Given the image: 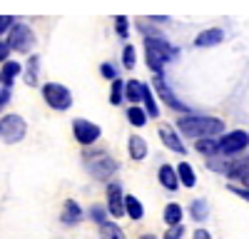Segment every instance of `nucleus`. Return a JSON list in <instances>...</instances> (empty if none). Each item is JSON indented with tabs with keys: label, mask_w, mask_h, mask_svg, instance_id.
<instances>
[{
	"label": "nucleus",
	"mask_w": 249,
	"mask_h": 239,
	"mask_svg": "<svg viewBox=\"0 0 249 239\" xmlns=\"http://www.w3.org/2000/svg\"><path fill=\"white\" fill-rule=\"evenodd\" d=\"M107 212L112 217H122L124 212V192L120 187V182H110L107 185Z\"/></svg>",
	"instance_id": "obj_10"
},
{
	"label": "nucleus",
	"mask_w": 249,
	"mask_h": 239,
	"mask_svg": "<svg viewBox=\"0 0 249 239\" xmlns=\"http://www.w3.org/2000/svg\"><path fill=\"white\" fill-rule=\"evenodd\" d=\"M8 100H10V87H3L0 90V110H3V105L8 102Z\"/></svg>",
	"instance_id": "obj_38"
},
{
	"label": "nucleus",
	"mask_w": 249,
	"mask_h": 239,
	"mask_svg": "<svg viewBox=\"0 0 249 239\" xmlns=\"http://www.w3.org/2000/svg\"><path fill=\"white\" fill-rule=\"evenodd\" d=\"M10 45L8 43H0V63H5V60H8V55H10Z\"/></svg>",
	"instance_id": "obj_37"
},
{
	"label": "nucleus",
	"mask_w": 249,
	"mask_h": 239,
	"mask_svg": "<svg viewBox=\"0 0 249 239\" xmlns=\"http://www.w3.org/2000/svg\"><path fill=\"white\" fill-rule=\"evenodd\" d=\"M207 167H210L212 172H222V174H230V170H232V162H227V159L222 162V159H217V157H210V165H207Z\"/></svg>",
	"instance_id": "obj_30"
},
{
	"label": "nucleus",
	"mask_w": 249,
	"mask_h": 239,
	"mask_svg": "<svg viewBox=\"0 0 249 239\" xmlns=\"http://www.w3.org/2000/svg\"><path fill=\"white\" fill-rule=\"evenodd\" d=\"M90 217L95 219L97 224H102V222H105V209H102V207H92L90 209Z\"/></svg>",
	"instance_id": "obj_35"
},
{
	"label": "nucleus",
	"mask_w": 249,
	"mask_h": 239,
	"mask_svg": "<svg viewBox=\"0 0 249 239\" xmlns=\"http://www.w3.org/2000/svg\"><path fill=\"white\" fill-rule=\"evenodd\" d=\"M157 135H160V139L164 142V147H170V150H172V152H177V154H184V145H182L179 135H177L172 127H160V130H157Z\"/></svg>",
	"instance_id": "obj_13"
},
{
	"label": "nucleus",
	"mask_w": 249,
	"mask_h": 239,
	"mask_svg": "<svg viewBox=\"0 0 249 239\" xmlns=\"http://www.w3.org/2000/svg\"><path fill=\"white\" fill-rule=\"evenodd\" d=\"M135 60H137L135 45H130V43H124V48H122V65L127 68V70H132V68H135Z\"/></svg>",
	"instance_id": "obj_27"
},
{
	"label": "nucleus",
	"mask_w": 249,
	"mask_h": 239,
	"mask_svg": "<svg viewBox=\"0 0 249 239\" xmlns=\"http://www.w3.org/2000/svg\"><path fill=\"white\" fill-rule=\"evenodd\" d=\"M20 63H13V60H5V65L3 70H0V83H3V87H10L13 85V80L20 75Z\"/></svg>",
	"instance_id": "obj_17"
},
{
	"label": "nucleus",
	"mask_w": 249,
	"mask_h": 239,
	"mask_svg": "<svg viewBox=\"0 0 249 239\" xmlns=\"http://www.w3.org/2000/svg\"><path fill=\"white\" fill-rule=\"evenodd\" d=\"M179 125V132L184 137H214L219 132H224V122L217 117H204V115H182L177 120Z\"/></svg>",
	"instance_id": "obj_1"
},
{
	"label": "nucleus",
	"mask_w": 249,
	"mask_h": 239,
	"mask_svg": "<svg viewBox=\"0 0 249 239\" xmlns=\"http://www.w3.org/2000/svg\"><path fill=\"white\" fill-rule=\"evenodd\" d=\"M127 25H130V20H127V17H122V15H117V17H115V30H117V35H120V37H127V33H130V28H127Z\"/></svg>",
	"instance_id": "obj_31"
},
{
	"label": "nucleus",
	"mask_w": 249,
	"mask_h": 239,
	"mask_svg": "<svg viewBox=\"0 0 249 239\" xmlns=\"http://www.w3.org/2000/svg\"><path fill=\"white\" fill-rule=\"evenodd\" d=\"M230 189H232L237 197H242V199H247V202H249V189H247V187H237V185H232Z\"/></svg>",
	"instance_id": "obj_36"
},
{
	"label": "nucleus",
	"mask_w": 249,
	"mask_h": 239,
	"mask_svg": "<svg viewBox=\"0 0 249 239\" xmlns=\"http://www.w3.org/2000/svg\"><path fill=\"white\" fill-rule=\"evenodd\" d=\"M140 239H157V237H155V234H142Z\"/></svg>",
	"instance_id": "obj_40"
},
{
	"label": "nucleus",
	"mask_w": 249,
	"mask_h": 239,
	"mask_svg": "<svg viewBox=\"0 0 249 239\" xmlns=\"http://www.w3.org/2000/svg\"><path fill=\"white\" fill-rule=\"evenodd\" d=\"M249 147V132L247 130H232V132H224L219 137V154H239Z\"/></svg>",
	"instance_id": "obj_7"
},
{
	"label": "nucleus",
	"mask_w": 249,
	"mask_h": 239,
	"mask_svg": "<svg viewBox=\"0 0 249 239\" xmlns=\"http://www.w3.org/2000/svg\"><path fill=\"white\" fill-rule=\"evenodd\" d=\"M147 110L144 107H140V105H130L127 107V120H130V125L132 127H144L147 125Z\"/></svg>",
	"instance_id": "obj_21"
},
{
	"label": "nucleus",
	"mask_w": 249,
	"mask_h": 239,
	"mask_svg": "<svg viewBox=\"0 0 249 239\" xmlns=\"http://www.w3.org/2000/svg\"><path fill=\"white\" fill-rule=\"evenodd\" d=\"M85 170H88L95 179H110V177L117 172V162H115L110 154H105V152H95V154H88Z\"/></svg>",
	"instance_id": "obj_3"
},
{
	"label": "nucleus",
	"mask_w": 249,
	"mask_h": 239,
	"mask_svg": "<svg viewBox=\"0 0 249 239\" xmlns=\"http://www.w3.org/2000/svg\"><path fill=\"white\" fill-rule=\"evenodd\" d=\"M142 102H144V110H147L150 117H157V115H160V107L155 105V97H152L150 85H144V90H142Z\"/></svg>",
	"instance_id": "obj_26"
},
{
	"label": "nucleus",
	"mask_w": 249,
	"mask_h": 239,
	"mask_svg": "<svg viewBox=\"0 0 249 239\" xmlns=\"http://www.w3.org/2000/svg\"><path fill=\"white\" fill-rule=\"evenodd\" d=\"M227 177H230V179H237V182H242V185L249 189V157L232 162V170H230V174H227Z\"/></svg>",
	"instance_id": "obj_15"
},
{
	"label": "nucleus",
	"mask_w": 249,
	"mask_h": 239,
	"mask_svg": "<svg viewBox=\"0 0 249 239\" xmlns=\"http://www.w3.org/2000/svg\"><path fill=\"white\" fill-rule=\"evenodd\" d=\"M155 90H157V95H160V100H162L164 105H170V107H172V110H177V112L192 115L190 105H182V100L170 90V85H167V80L162 77V72H155Z\"/></svg>",
	"instance_id": "obj_8"
},
{
	"label": "nucleus",
	"mask_w": 249,
	"mask_h": 239,
	"mask_svg": "<svg viewBox=\"0 0 249 239\" xmlns=\"http://www.w3.org/2000/svg\"><path fill=\"white\" fill-rule=\"evenodd\" d=\"M15 25V17H10V15H0V35H3L5 30H10Z\"/></svg>",
	"instance_id": "obj_34"
},
{
	"label": "nucleus",
	"mask_w": 249,
	"mask_h": 239,
	"mask_svg": "<svg viewBox=\"0 0 249 239\" xmlns=\"http://www.w3.org/2000/svg\"><path fill=\"white\" fill-rule=\"evenodd\" d=\"M100 237H102V239H124V232H122V227L115 224V222H102V224H100Z\"/></svg>",
	"instance_id": "obj_25"
},
{
	"label": "nucleus",
	"mask_w": 249,
	"mask_h": 239,
	"mask_svg": "<svg viewBox=\"0 0 249 239\" xmlns=\"http://www.w3.org/2000/svg\"><path fill=\"white\" fill-rule=\"evenodd\" d=\"M177 177H179V185H184V187H195L197 185V174H195V170H192L190 162H179Z\"/></svg>",
	"instance_id": "obj_22"
},
{
	"label": "nucleus",
	"mask_w": 249,
	"mask_h": 239,
	"mask_svg": "<svg viewBox=\"0 0 249 239\" xmlns=\"http://www.w3.org/2000/svg\"><path fill=\"white\" fill-rule=\"evenodd\" d=\"M157 177H160V185H162L164 189L175 192V189L179 187V177H177V170H175L172 165H162V167L157 170Z\"/></svg>",
	"instance_id": "obj_14"
},
{
	"label": "nucleus",
	"mask_w": 249,
	"mask_h": 239,
	"mask_svg": "<svg viewBox=\"0 0 249 239\" xmlns=\"http://www.w3.org/2000/svg\"><path fill=\"white\" fill-rule=\"evenodd\" d=\"M25 132H28V127H25V120L20 115H5L0 120V137H3L8 145L20 142V139L25 137Z\"/></svg>",
	"instance_id": "obj_6"
},
{
	"label": "nucleus",
	"mask_w": 249,
	"mask_h": 239,
	"mask_svg": "<svg viewBox=\"0 0 249 239\" xmlns=\"http://www.w3.org/2000/svg\"><path fill=\"white\" fill-rule=\"evenodd\" d=\"M175 57H177V48L170 45L162 35L144 37V60H147V65H150L152 72H160L162 65H167L170 60H175Z\"/></svg>",
	"instance_id": "obj_2"
},
{
	"label": "nucleus",
	"mask_w": 249,
	"mask_h": 239,
	"mask_svg": "<svg viewBox=\"0 0 249 239\" xmlns=\"http://www.w3.org/2000/svg\"><path fill=\"white\" fill-rule=\"evenodd\" d=\"M43 97H45V102H48L53 110H57V112L72 107V95H70V90H68L65 85H60V83H45V85H43Z\"/></svg>",
	"instance_id": "obj_4"
},
{
	"label": "nucleus",
	"mask_w": 249,
	"mask_h": 239,
	"mask_svg": "<svg viewBox=\"0 0 249 239\" xmlns=\"http://www.w3.org/2000/svg\"><path fill=\"white\" fill-rule=\"evenodd\" d=\"M122 97H124V83L122 80H112V92H110V102L112 105H120L122 102Z\"/></svg>",
	"instance_id": "obj_29"
},
{
	"label": "nucleus",
	"mask_w": 249,
	"mask_h": 239,
	"mask_svg": "<svg viewBox=\"0 0 249 239\" xmlns=\"http://www.w3.org/2000/svg\"><path fill=\"white\" fill-rule=\"evenodd\" d=\"M8 45L18 52H30L35 48V33L30 25L25 23H15L10 28V37H8Z\"/></svg>",
	"instance_id": "obj_5"
},
{
	"label": "nucleus",
	"mask_w": 249,
	"mask_h": 239,
	"mask_svg": "<svg viewBox=\"0 0 249 239\" xmlns=\"http://www.w3.org/2000/svg\"><path fill=\"white\" fill-rule=\"evenodd\" d=\"M127 150H130V157L135 159V162H140V159L147 157V142H144V139H142L140 135H132V137H130Z\"/></svg>",
	"instance_id": "obj_18"
},
{
	"label": "nucleus",
	"mask_w": 249,
	"mask_h": 239,
	"mask_svg": "<svg viewBox=\"0 0 249 239\" xmlns=\"http://www.w3.org/2000/svg\"><path fill=\"white\" fill-rule=\"evenodd\" d=\"M72 135H75V139L80 145H92V142H97L100 139V135H102V130L95 125V122H90V120H82V117H77L75 122H72Z\"/></svg>",
	"instance_id": "obj_9"
},
{
	"label": "nucleus",
	"mask_w": 249,
	"mask_h": 239,
	"mask_svg": "<svg viewBox=\"0 0 249 239\" xmlns=\"http://www.w3.org/2000/svg\"><path fill=\"white\" fill-rule=\"evenodd\" d=\"M182 217H184V212L177 202H170L167 207H164V224H170V227L182 224Z\"/></svg>",
	"instance_id": "obj_23"
},
{
	"label": "nucleus",
	"mask_w": 249,
	"mask_h": 239,
	"mask_svg": "<svg viewBox=\"0 0 249 239\" xmlns=\"http://www.w3.org/2000/svg\"><path fill=\"white\" fill-rule=\"evenodd\" d=\"M195 239H212V234L207 232V229H197L195 232Z\"/></svg>",
	"instance_id": "obj_39"
},
{
	"label": "nucleus",
	"mask_w": 249,
	"mask_h": 239,
	"mask_svg": "<svg viewBox=\"0 0 249 239\" xmlns=\"http://www.w3.org/2000/svg\"><path fill=\"white\" fill-rule=\"evenodd\" d=\"M37 70H40V57H30V63H28V72H25V83L28 85H35L37 83Z\"/></svg>",
	"instance_id": "obj_28"
},
{
	"label": "nucleus",
	"mask_w": 249,
	"mask_h": 239,
	"mask_svg": "<svg viewBox=\"0 0 249 239\" xmlns=\"http://www.w3.org/2000/svg\"><path fill=\"white\" fill-rule=\"evenodd\" d=\"M184 237V224H175L164 232V239H182Z\"/></svg>",
	"instance_id": "obj_32"
},
{
	"label": "nucleus",
	"mask_w": 249,
	"mask_h": 239,
	"mask_svg": "<svg viewBox=\"0 0 249 239\" xmlns=\"http://www.w3.org/2000/svg\"><path fill=\"white\" fill-rule=\"evenodd\" d=\"M124 212H127V217L130 219H142V214H144V207H142V202L135 197V194H124Z\"/></svg>",
	"instance_id": "obj_19"
},
{
	"label": "nucleus",
	"mask_w": 249,
	"mask_h": 239,
	"mask_svg": "<svg viewBox=\"0 0 249 239\" xmlns=\"http://www.w3.org/2000/svg\"><path fill=\"white\" fill-rule=\"evenodd\" d=\"M100 72H102V77H110V80L117 77V70L112 68V63H102V65H100Z\"/></svg>",
	"instance_id": "obj_33"
},
{
	"label": "nucleus",
	"mask_w": 249,
	"mask_h": 239,
	"mask_svg": "<svg viewBox=\"0 0 249 239\" xmlns=\"http://www.w3.org/2000/svg\"><path fill=\"white\" fill-rule=\"evenodd\" d=\"M222 40H224V30L222 28H207V30H202L197 35L195 45L197 48H214V45L222 43Z\"/></svg>",
	"instance_id": "obj_12"
},
{
	"label": "nucleus",
	"mask_w": 249,
	"mask_h": 239,
	"mask_svg": "<svg viewBox=\"0 0 249 239\" xmlns=\"http://www.w3.org/2000/svg\"><path fill=\"white\" fill-rule=\"evenodd\" d=\"M142 90H144V83H140V80H127V83H124V97H127L132 105L142 102Z\"/></svg>",
	"instance_id": "obj_20"
},
{
	"label": "nucleus",
	"mask_w": 249,
	"mask_h": 239,
	"mask_svg": "<svg viewBox=\"0 0 249 239\" xmlns=\"http://www.w3.org/2000/svg\"><path fill=\"white\" fill-rule=\"evenodd\" d=\"M195 150L199 154H207V157H217L219 154V139H214V137H199Z\"/></svg>",
	"instance_id": "obj_16"
},
{
	"label": "nucleus",
	"mask_w": 249,
	"mask_h": 239,
	"mask_svg": "<svg viewBox=\"0 0 249 239\" xmlns=\"http://www.w3.org/2000/svg\"><path fill=\"white\" fill-rule=\"evenodd\" d=\"M190 214L195 222H204L207 214H210V205H207V199H195V202L190 205Z\"/></svg>",
	"instance_id": "obj_24"
},
{
	"label": "nucleus",
	"mask_w": 249,
	"mask_h": 239,
	"mask_svg": "<svg viewBox=\"0 0 249 239\" xmlns=\"http://www.w3.org/2000/svg\"><path fill=\"white\" fill-rule=\"evenodd\" d=\"M82 217H85V212H82V207L75 202V199H65V207H62V224H68V227H75L82 222Z\"/></svg>",
	"instance_id": "obj_11"
}]
</instances>
